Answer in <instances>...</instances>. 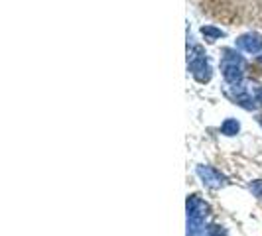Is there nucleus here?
Instances as JSON below:
<instances>
[{
    "label": "nucleus",
    "mask_w": 262,
    "mask_h": 236,
    "mask_svg": "<svg viewBox=\"0 0 262 236\" xmlns=\"http://www.w3.org/2000/svg\"><path fill=\"white\" fill-rule=\"evenodd\" d=\"M223 55V63H221V71H223V77L229 85H241L243 81V69H245V61L238 53L231 52V50H225Z\"/></svg>",
    "instance_id": "f257e3e1"
},
{
    "label": "nucleus",
    "mask_w": 262,
    "mask_h": 236,
    "mask_svg": "<svg viewBox=\"0 0 262 236\" xmlns=\"http://www.w3.org/2000/svg\"><path fill=\"white\" fill-rule=\"evenodd\" d=\"M195 55H191L189 57V71H191V75L199 81V83H207L211 79V67L207 63V59H205V55L203 52L195 48Z\"/></svg>",
    "instance_id": "f03ea898"
},
{
    "label": "nucleus",
    "mask_w": 262,
    "mask_h": 236,
    "mask_svg": "<svg viewBox=\"0 0 262 236\" xmlns=\"http://www.w3.org/2000/svg\"><path fill=\"white\" fill-rule=\"evenodd\" d=\"M197 175L203 179V183L213 187V189H219V187H223L227 185V179H225V175H221L217 170H213L209 166H199L197 168Z\"/></svg>",
    "instance_id": "7ed1b4c3"
},
{
    "label": "nucleus",
    "mask_w": 262,
    "mask_h": 236,
    "mask_svg": "<svg viewBox=\"0 0 262 236\" xmlns=\"http://www.w3.org/2000/svg\"><path fill=\"white\" fill-rule=\"evenodd\" d=\"M236 48L247 53H258L262 50V34L258 32H249L236 39Z\"/></svg>",
    "instance_id": "20e7f679"
},
{
    "label": "nucleus",
    "mask_w": 262,
    "mask_h": 236,
    "mask_svg": "<svg viewBox=\"0 0 262 236\" xmlns=\"http://www.w3.org/2000/svg\"><path fill=\"white\" fill-rule=\"evenodd\" d=\"M207 210H209L207 203H203L197 195H191L187 199V219H189V221L201 223L203 217L207 215Z\"/></svg>",
    "instance_id": "39448f33"
},
{
    "label": "nucleus",
    "mask_w": 262,
    "mask_h": 236,
    "mask_svg": "<svg viewBox=\"0 0 262 236\" xmlns=\"http://www.w3.org/2000/svg\"><path fill=\"white\" fill-rule=\"evenodd\" d=\"M201 34L205 36V39H209V41H215V39H219V38H223L225 36L223 30L213 28V26H203L201 28Z\"/></svg>",
    "instance_id": "423d86ee"
},
{
    "label": "nucleus",
    "mask_w": 262,
    "mask_h": 236,
    "mask_svg": "<svg viewBox=\"0 0 262 236\" xmlns=\"http://www.w3.org/2000/svg\"><path fill=\"white\" fill-rule=\"evenodd\" d=\"M238 128H241V124L236 122L235 118H229V120H225L223 126H221L223 134H227V136H235L236 132H238Z\"/></svg>",
    "instance_id": "0eeeda50"
},
{
    "label": "nucleus",
    "mask_w": 262,
    "mask_h": 236,
    "mask_svg": "<svg viewBox=\"0 0 262 236\" xmlns=\"http://www.w3.org/2000/svg\"><path fill=\"white\" fill-rule=\"evenodd\" d=\"M203 236H227V232H225L221 226H209V228L203 232Z\"/></svg>",
    "instance_id": "6e6552de"
},
{
    "label": "nucleus",
    "mask_w": 262,
    "mask_h": 236,
    "mask_svg": "<svg viewBox=\"0 0 262 236\" xmlns=\"http://www.w3.org/2000/svg\"><path fill=\"white\" fill-rule=\"evenodd\" d=\"M250 191H252L256 197H260L262 199V181H254V183H250Z\"/></svg>",
    "instance_id": "1a4fd4ad"
},
{
    "label": "nucleus",
    "mask_w": 262,
    "mask_h": 236,
    "mask_svg": "<svg viewBox=\"0 0 262 236\" xmlns=\"http://www.w3.org/2000/svg\"><path fill=\"white\" fill-rule=\"evenodd\" d=\"M258 101H260V103H262V89H260V91H258Z\"/></svg>",
    "instance_id": "9d476101"
},
{
    "label": "nucleus",
    "mask_w": 262,
    "mask_h": 236,
    "mask_svg": "<svg viewBox=\"0 0 262 236\" xmlns=\"http://www.w3.org/2000/svg\"><path fill=\"white\" fill-rule=\"evenodd\" d=\"M260 124H262V116H260Z\"/></svg>",
    "instance_id": "9b49d317"
}]
</instances>
